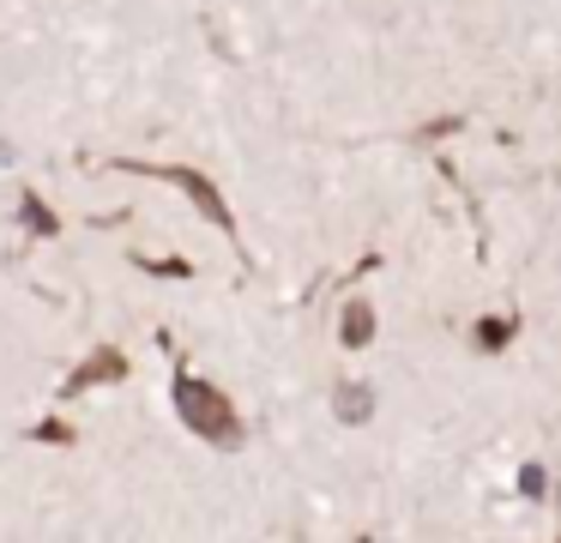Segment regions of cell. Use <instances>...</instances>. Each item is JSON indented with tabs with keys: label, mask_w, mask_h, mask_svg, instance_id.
I'll use <instances>...</instances> for the list:
<instances>
[{
	"label": "cell",
	"mask_w": 561,
	"mask_h": 543,
	"mask_svg": "<svg viewBox=\"0 0 561 543\" xmlns=\"http://www.w3.org/2000/svg\"><path fill=\"white\" fill-rule=\"evenodd\" d=\"M122 369H127V362L115 357V350H98V357H91L85 369H79L73 381H67V398H73V393H85L91 381H115V374H122Z\"/></svg>",
	"instance_id": "obj_3"
},
{
	"label": "cell",
	"mask_w": 561,
	"mask_h": 543,
	"mask_svg": "<svg viewBox=\"0 0 561 543\" xmlns=\"http://www.w3.org/2000/svg\"><path fill=\"white\" fill-rule=\"evenodd\" d=\"M525 489H531V495H543V489H549V477H543L537 465H525Z\"/></svg>",
	"instance_id": "obj_8"
},
{
	"label": "cell",
	"mask_w": 561,
	"mask_h": 543,
	"mask_svg": "<svg viewBox=\"0 0 561 543\" xmlns=\"http://www.w3.org/2000/svg\"><path fill=\"white\" fill-rule=\"evenodd\" d=\"M127 169H134V176H158V181H175V188H182L187 200H194V205H199V212H206V217H211V224H218V229H236V217H230V205H224V193L211 188V181L199 176V169H182V163H163V169H151V163H127Z\"/></svg>",
	"instance_id": "obj_2"
},
{
	"label": "cell",
	"mask_w": 561,
	"mask_h": 543,
	"mask_svg": "<svg viewBox=\"0 0 561 543\" xmlns=\"http://www.w3.org/2000/svg\"><path fill=\"white\" fill-rule=\"evenodd\" d=\"M175 405H182V422H187V429L206 434L211 446H242V417H236L230 398H224L211 381L182 374V381H175Z\"/></svg>",
	"instance_id": "obj_1"
},
{
	"label": "cell",
	"mask_w": 561,
	"mask_h": 543,
	"mask_svg": "<svg viewBox=\"0 0 561 543\" xmlns=\"http://www.w3.org/2000/svg\"><path fill=\"white\" fill-rule=\"evenodd\" d=\"M368 410H375V405H368V386H344V393H339V417L344 422H368Z\"/></svg>",
	"instance_id": "obj_5"
},
{
	"label": "cell",
	"mask_w": 561,
	"mask_h": 543,
	"mask_svg": "<svg viewBox=\"0 0 561 543\" xmlns=\"http://www.w3.org/2000/svg\"><path fill=\"white\" fill-rule=\"evenodd\" d=\"M25 217H31V229H55V217H49V212H43V205H37V200H25Z\"/></svg>",
	"instance_id": "obj_7"
},
{
	"label": "cell",
	"mask_w": 561,
	"mask_h": 543,
	"mask_svg": "<svg viewBox=\"0 0 561 543\" xmlns=\"http://www.w3.org/2000/svg\"><path fill=\"white\" fill-rule=\"evenodd\" d=\"M375 338V308L368 302H351L344 308V344H368Z\"/></svg>",
	"instance_id": "obj_4"
},
{
	"label": "cell",
	"mask_w": 561,
	"mask_h": 543,
	"mask_svg": "<svg viewBox=\"0 0 561 543\" xmlns=\"http://www.w3.org/2000/svg\"><path fill=\"white\" fill-rule=\"evenodd\" d=\"M501 338H507V320H483V326H477V344H489V350H495Z\"/></svg>",
	"instance_id": "obj_6"
}]
</instances>
